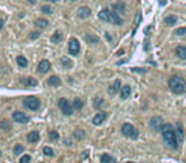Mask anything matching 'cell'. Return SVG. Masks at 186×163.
<instances>
[{"instance_id": "6da1fadb", "label": "cell", "mask_w": 186, "mask_h": 163, "mask_svg": "<svg viewBox=\"0 0 186 163\" xmlns=\"http://www.w3.org/2000/svg\"><path fill=\"white\" fill-rule=\"evenodd\" d=\"M168 87L170 89L176 94H181L186 89V82L184 78H181L180 75H173L168 79Z\"/></svg>"}, {"instance_id": "7a4b0ae2", "label": "cell", "mask_w": 186, "mask_h": 163, "mask_svg": "<svg viewBox=\"0 0 186 163\" xmlns=\"http://www.w3.org/2000/svg\"><path fill=\"white\" fill-rule=\"evenodd\" d=\"M98 18L101 20H105V22H110V23H113V24H123V19L120 18V16L113 12V10H110V9H103L98 13Z\"/></svg>"}, {"instance_id": "3957f363", "label": "cell", "mask_w": 186, "mask_h": 163, "mask_svg": "<svg viewBox=\"0 0 186 163\" xmlns=\"http://www.w3.org/2000/svg\"><path fill=\"white\" fill-rule=\"evenodd\" d=\"M162 138L164 140V143H166L170 148H172V149H177L178 147V140H177V135H176V131L173 129H170V130H166L162 133Z\"/></svg>"}, {"instance_id": "277c9868", "label": "cell", "mask_w": 186, "mask_h": 163, "mask_svg": "<svg viewBox=\"0 0 186 163\" xmlns=\"http://www.w3.org/2000/svg\"><path fill=\"white\" fill-rule=\"evenodd\" d=\"M121 133L124 134L126 138H130V139H137L139 133L131 124H123L121 125Z\"/></svg>"}, {"instance_id": "5b68a950", "label": "cell", "mask_w": 186, "mask_h": 163, "mask_svg": "<svg viewBox=\"0 0 186 163\" xmlns=\"http://www.w3.org/2000/svg\"><path fill=\"white\" fill-rule=\"evenodd\" d=\"M58 105H59V107H60V110L63 111L64 115L70 116L71 113H73V105H71V103L66 100V98H60L59 102H58Z\"/></svg>"}, {"instance_id": "8992f818", "label": "cell", "mask_w": 186, "mask_h": 163, "mask_svg": "<svg viewBox=\"0 0 186 163\" xmlns=\"http://www.w3.org/2000/svg\"><path fill=\"white\" fill-rule=\"evenodd\" d=\"M23 105L26 106V107L28 110H31V111H36V110H38L40 108V106H41V102L37 100L36 97H27Z\"/></svg>"}, {"instance_id": "52a82bcc", "label": "cell", "mask_w": 186, "mask_h": 163, "mask_svg": "<svg viewBox=\"0 0 186 163\" xmlns=\"http://www.w3.org/2000/svg\"><path fill=\"white\" fill-rule=\"evenodd\" d=\"M68 48H69V54L73 55V56H77L80 51V45L78 42L77 38H70L69 40V45H68Z\"/></svg>"}, {"instance_id": "ba28073f", "label": "cell", "mask_w": 186, "mask_h": 163, "mask_svg": "<svg viewBox=\"0 0 186 163\" xmlns=\"http://www.w3.org/2000/svg\"><path fill=\"white\" fill-rule=\"evenodd\" d=\"M163 124H164L163 120L159 116H153L151 120H149V126H151V129L154 130V131H161V127H162Z\"/></svg>"}, {"instance_id": "9c48e42d", "label": "cell", "mask_w": 186, "mask_h": 163, "mask_svg": "<svg viewBox=\"0 0 186 163\" xmlns=\"http://www.w3.org/2000/svg\"><path fill=\"white\" fill-rule=\"evenodd\" d=\"M13 120L18 124H27V122H30V116H27L24 112L16 111L13 113Z\"/></svg>"}, {"instance_id": "30bf717a", "label": "cell", "mask_w": 186, "mask_h": 163, "mask_svg": "<svg viewBox=\"0 0 186 163\" xmlns=\"http://www.w3.org/2000/svg\"><path fill=\"white\" fill-rule=\"evenodd\" d=\"M106 117H107V113H106V112H103V111H101V112H98V113H96V115L93 116L92 122H93V125L98 126V125H101V124L105 121Z\"/></svg>"}, {"instance_id": "8fae6325", "label": "cell", "mask_w": 186, "mask_h": 163, "mask_svg": "<svg viewBox=\"0 0 186 163\" xmlns=\"http://www.w3.org/2000/svg\"><path fill=\"white\" fill-rule=\"evenodd\" d=\"M50 68H51V64H50L47 60H41L38 66H37V72L40 74H45L50 70Z\"/></svg>"}, {"instance_id": "7c38bea8", "label": "cell", "mask_w": 186, "mask_h": 163, "mask_svg": "<svg viewBox=\"0 0 186 163\" xmlns=\"http://www.w3.org/2000/svg\"><path fill=\"white\" fill-rule=\"evenodd\" d=\"M120 89H121V80L116 79V80H113V83L110 86L109 92H110L111 96H115L116 93H119V92H120Z\"/></svg>"}, {"instance_id": "4fadbf2b", "label": "cell", "mask_w": 186, "mask_h": 163, "mask_svg": "<svg viewBox=\"0 0 186 163\" xmlns=\"http://www.w3.org/2000/svg\"><path fill=\"white\" fill-rule=\"evenodd\" d=\"M91 14H92V10L88 8V6H82V8L78 9V17H79L80 19L88 18Z\"/></svg>"}, {"instance_id": "5bb4252c", "label": "cell", "mask_w": 186, "mask_h": 163, "mask_svg": "<svg viewBox=\"0 0 186 163\" xmlns=\"http://www.w3.org/2000/svg\"><path fill=\"white\" fill-rule=\"evenodd\" d=\"M131 94V87L130 86H124L123 88H121L120 90V97L121 100H126V98H129Z\"/></svg>"}, {"instance_id": "9a60e30c", "label": "cell", "mask_w": 186, "mask_h": 163, "mask_svg": "<svg viewBox=\"0 0 186 163\" xmlns=\"http://www.w3.org/2000/svg\"><path fill=\"white\" fill-rule=\"evenodd\" d=\"M27 140H28V143H37V141L40 140V133L38 131H31L30 134L27 135Z\"/></svg>"}, {"instance_id": "2e32d148", "label": "cell", "mask_w": 186, "mask_h": 163, "mask_svg": "<svg viewBox=\"0 0 186 163\" xmlns=\"http://www.w3.org/2000/svg\"><path fill=\"white\" fill-rule=\"evenodd\" d=\"M47 84H48L50 87H59L60 84H61V80H60L59 76L52 75V76H50L48 79H47Z\"/></svg>"}, {"instance_id": "e0dca14e", "label": "cell", "mask_w": 186, "mask_h": 163, "mask_svg": "<svg viewBox=\"0 0 186 163\" xmlns=\"http://www.w3.org/2000/svg\"><path fill=\"white\" fill-rule=\"evenodd\" d=\"M175 51H176L177 58H180L182 60H186V46H177Z\"/></svg>"}, {"instance_id": "ac0fdd59", "label": "cell", "mask_w": 186, "mask_h": 163, "mask_svg": "<svg viewBox=\"0 0 186 163\" xmlns=\"http://www.w3.org/2000/svg\"><path fill=\"white\" fill-rule=\"evenodd\" d=\"M34 26L37 28H41V30H44L48 26V20L47 19H44V18H38L34 20Z\"/></svg>"}, {"instance_id": "d6986e66", "label": "cell", "mask_w": 186, "mask_h": 163, "mask_svg": "<svg viewBox=\"0 0 186 163\" xmlns=\"http://www.w3.org/2000/svg\"><path fill=\"white\" fill-rule=\"evenodd\" d=\"M112 10L116 12L117 14H119V13H125V4L121 3V2L112 4Z\"/></svg>"}, {"instance_id": "ffe728a7", "label": "cell", "mask_w": 186, "mask_h": 163, "mask_svg": "<svg viewBox=\"0 0 186 163\" xmlns=\"http://www.w3.org/2000/svg\"><path fill=\"white\" fill-rule=\"evenodd\" d=\"M63 37H64V34H63V32L61 31H55V33L51 36V41L54 42V44H59V42H61L63 41Z\"/></svg>"}, {"instance_id": "44dd1931", "label": "cell", "mask_w": 186, "mask_h": 163, "mask_svg": "<svg viewBox=\"0 0 186 163\" xmlns=\"http://www.w3.org/2000/svg\"><path fill=\"white\" fill-rule=\"evenodd\" d=\"M176 22H177V18L175 16H167L164 18V24H167V26H173Z\"/></svg>"}, {"instance_id": "7402d4cb", "label": "cell", "mask_w": 186, "mask_h": 163, "mask_svg": "<svg viewBox=\"0 0 186 163\" xmlns=\"http://www.w3.org/2000/svg\"><path fill=\"white\" fill-rule=\"evenodd\" d=\"M101 163H116V161L110 154H103L101 157Z\"/></svg>"}, {"instance_id": "603a6c76", "label": "cell", "mask_w": 186, "mask_h": 163, "mask_svg": "<svg viewBox=\"0 0 186 163\" xmlns=\"http://www.w3.org/2000/svg\"><path fill=\"white\" fill-rule=\"evenodd\" d=\"M176 135L178 136L177 140L181 143V141L184 140V130H182V125H181V124H177V131H176Z\"/></svg>"}, {"instance_id": "cb8c5ba5", "label": "cell", "mask_w": 186, "mask_h": 163, "mask_svg": "<svg viewBox=\"0 0 186 163\" xmlns=\"http://www.w3.org/2000/svg\"><path fill=\"white\" fill-rule=\"evenodd\" d=\"M17 64L20 68H26L28 65V61H27V59L24 58V56H18L17 58Z\"/></svg>"}, {"instance_id": "d4e9b609", "label": "cell", "mask_w": 186, "mask_h": 163, "mask_svg": "<svg viewBox=\"0 0 186 163\" xmlns=\"http://www.w3.org/2000/svg\"><path fill=\"white\" fill-rule=\"evenodd\" d=\"M83 101L80 100V98H75L74 100V102H73V108H75V110H80L82 107H83Z\"/></svg>"}, {"instance_id": "484cf974", "label": "cell", "mask_w": 186, "mask_h": 163, "mask_svg": "<svg viewBox=\"0 0 186 163\" xmlns=\"http://www.w3.org/2000/svg\"><path fill=\"white\" fill-rule=\"evenodd\" d=\"M85 40H87V42H89V44H97V42L99 41V38L97 36H93V34H87V36H85Z\"/></svg>"}, {"instance_id": "4316f807", "label": "cell", "mask_w": 186, "mask_h": 163, "mask_svg": "<svg viewBox=\"0 0 186 163\" xmlns=\"http://www.w3.org/2000/svg\"><path fill=\"white\" fill-rule=\"evenodd\" d=\"M71 65H73V62H71L68 58H63L61 59V66L63 68H66L68 69V68H71Z\"/></svg>"}, {"instance_id": "83f0119b", "label": "cell", "mask_w": 186, "mask_h": 163, "mask_svg": "<svg viewBox=\"0 0 186 163\" xmlns=\"http://www.w3.org/2000/svg\"><path fill=\"white\" fill-rule=\"evenodd\" d=\"M84 136H85V134H84L83 130H75V131H74V138H75V139L82 140Z\"/></svg>"}, {"instance_id": "f1b7e54d", "label": "cell", "mask_w": 186, "mask_h": 163, "mask_svg": "<svg viewBox=\"0 0 186 163\" xmlns=\"http://www.w3.org/2000/svg\"><path fill=\"white\" fill-rule=\"evenodd\" d=\"M0 129H3V130H10V122L6 121V120H3V121L0 122Z\"/></svg>"}, {"instance_id": "f546056e", "label": "cell", "mask_w": 186, "mask_h": 163, "mask_svg": "<svg viewBox=\"0 0 186 163\" xmlns=\"http://www.w3.org/2000/svg\"><path fill=\"white\" fill-rule=\"evenodd\" d=\"M27 82H26V86H28V87H36V86H37V80H36V79H33V78H27V79H26Z\"/></svg>"}, {"instance_id": "4dcf8cb0", "label": "cell", "mask_w": 186, "mask_h": 163, "mask_svg": "<svg viewBox=\"0 0 186 163\" xmlns=\"http://www.w3.org/2000/svg\"><path fill=\"white\" fill-rule=\"evenodd\" d=\"M23 151H24V147L20 145V144H17L16 147H14V154H16V155H19Z\"/></svg>"}, {"instance_id": "1f68e13d", "label": "cell", "mask_w": 186, "mask_h": 163, "mask_svg": "<svg viewBox=\"0 0 186 163\" xmlns=\"http://www.w3.org/2000/svg\"><path fill=\"white\" fill-rule=\"evenodd\" d=\"M41 12L45 14H52V8L48 5H44V6H41Z\"/></svg>"}, {"instance_id": "d6a6232c", "label": "cell", "mask_w": 186, "mask_h": 163, "mask_svg": "<svg viewBox=\"0 0 186 163\" xmlns=\"http://www.w3.org/2000/svg\"><path fill=\"white\" fill-rule=\"evenodd\" d=\"M30 162H31V155H28V154L22 155V158L19 159V163H30Z\"/></svg>"}, {"instance_id": "836d02e7", "label": "cell", "mask_w": 186, "mask_h": 163, "mask_svg": "<svg viewBox=\"0 0 186 163\" xmlns=\"http://www.w3.org/2000/svg\"><path fill=\"white\" fill-rule=\"evenodd\" d=\"M48 138L51 139V140H58L59 139V134L56 133V131H50L48 133Z\"/></svg>"}, {"instance_id": "e575fe53", "label": "cell", "mask_w": 186, "mask_h": 163, "mask_svg": "<svg viewBox=\"0 0 186 163\" xmlns=\"http://www.w3.org/2000/svg\"><path fill=\"white\" fill-rule=\"evenodd\" d=\"M44 153H45L46 155H48V157H52V155H54V151H52L50 147H45V148H44Z\"/></svg>"}, {"instance_id": "d590c367", "label": "cell", "mask_w": 186, "mask_h": 163, "mask_svg": "<svg viewBox=\"0 0 186 163\" xmlns=\"http://www.w3.org/2000/svg\"><path fill=\"white\" fill-rule=\"evenodd\" d=\"M103 100H102V98H96V100H95V107L96 108H99V107H101V106L103 105Z\"/></svg>"}, {"instance_id": "8d00e7d4", "label": "cell", "mask_w": 186, "mask_h": 163, "mask_svg": "<svg viewBox=\"0 0 186 163\" xmlns=\"http://www.w3.org/2000/svg\"><path fill=\"white\" fill-rule=\"evenodd\" d=\"M175 34H177V36H185L186 34V28H178V30L175 31Z\"/></svg>"}, {"instance_id": "74e56055", "label": "cell", "mask_w": 186, "mask_h": 163, "mask_svg": "<svg viewBox=\"0 0 186 163\" xmlns=\"http://www.w3.org/2000/svg\"><path fill=\"white\" fill-rule=\"evenodd\" d=\"M170 129H173V126L171 125V124H163L162 127H161V133L166 131V130H170Z\"/></svg>"}, {"instance_id": "f35d334b", "label": "cell", "mask_w": 186, "mask_h": 163, "mask_svg": "<svg viewBox=\"0 0 186 163\" xmlns=\"http://www.w3.org/2000/svg\"><path fill=\"white\" fill-rule=\"evenodd\" d=\"M131 70H133V72H137V73H145L147 72L145 68H133Z\"/></svg>"}, {"instance_id": "ab89813d", "label": "cell", "mask_w": 186, "mask_h": 163, "mask_svg": "<svg viewBox=\"0 0 186 163\" xmlns=\"http://www.w3.org/2000/svg\"><path fill=\"white\" fill-rule=\"evenodd\" d=\"M40 37V32H32L30 34V38L31 40H36V38H38Z\"/></svg>"}, {"instance_id": "60d3db41", "label": "cell", "mask_w": 186, "mask_h": 163, "mask_svg": "<svg viewBox=\"0 0 186 163\" xmlns=\"http://www.w3.org/2000/svg\"><path fill=\"white\" fill-rule=\"evenodd\" d=\"M3 27H4V20H3L2 18H0V30H2Z\"/></svg>"}, {"instance_id": "b9f144b4", "label": "cell", "mask_w": 186, "mask_h": 163, "mask_svg": "<svg viewBox=\"0 0 186 163\" xmlns=\"http://www.w3.org/2000/svg\"><path fill=\"white\" fill-rule=\"evenodd\" d=\"M36 2L37 0H28V3H31V4H36Z\"/></svg>"}, {"instance_id": "7bdbcfd3", "label": "cell", "mask_w": 186, "mask_h": 163, "mask_svg": "<svg viewBox=\"0 0 186 163\" xmlns=\"http://www.w3.org/2000/svg\"><path fill=\"white\" fill-rule=\"evenodd\" d=\"M47 2H52V3H56L58 0H47Z\"/></svg>"}, {"instance_id": "ee69618b", "label": "cell", "mask_w": 186, "mask_h": 163, "mask_svg": "<svg viewBox=\"0 0 186 163\" xmlns=\"http://www.w3.org/2000/svg\"><path fill=\"white\" fill-rule=\"evenodd\" d=\"M126 163H133V162H126Z\"/></svg>"}]
</instances>
